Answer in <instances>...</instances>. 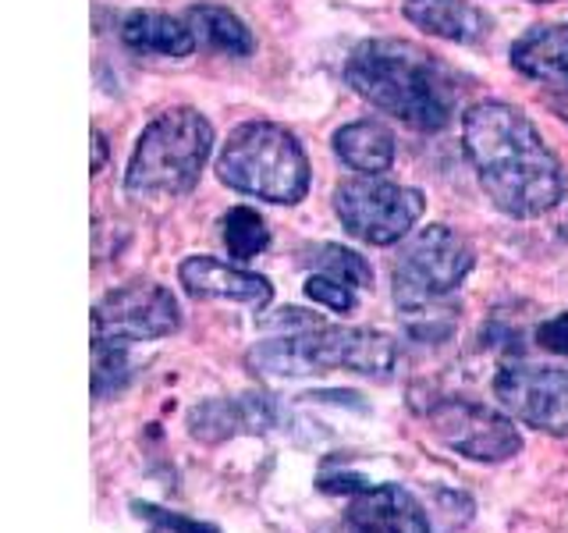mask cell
Here are the masks:
<instances>
[{
    "instance_id": "11",
    "label": "cell",
    "mask_w": 568,
    "mask_h": 533,
    "mask_svg": "<svg viewBox=\"0 0 568 533\" xmlns=\"http://www.w3.org/2000/svg\"><path fill=\"white\" fill-rule=\"evenodd\" d=\"M348 526L355 533H434L430 512L402 484H377L355 494Z\"/></svg>"
},
{
    "instance_id": "10",
    "label": "cell",
    "mask_w": 568,
    "mask_h": 533,
    "mask_svg": "<svg viewBox=\"0 0 568 533\" xmlns=\"http://www.w3.org/2000/svg\"><path fill=\"white\" fill-rule=\"evenodd\" d=\"M494 399L532 431L568 434V370L537 363H505L494 373Z\"/></svg>"
},
{
    "instance_id": "7",
    "label": "cell",
    "mask_w": 568,
    "mask_h": 533,
    "mask_svg": "<svg viewBox=\"0 0 568 533\" xmlns=\"http://www.w3.org/2000/svg\"><path fill=\"white\" fill-rule=\"evenodd\" d=\"M334 210L352 239H359L366 245H395L423 218L426 200L419 189L363 174L337 185Z\"/></svg>"
},
{
    "instance_id": "15",
    "label": "cell",
    "mask_w": 568,
    "mask_h": 533,
    "mask_svg": "<svg viewBox=\"0 0 568 533\" xmlns=\"http://www.w3.org/2000/svg\"><path fill=\"white\" fill-rule=\"evenodd\" d=\"M511 64L526 79L568 89V26H537L511 43Z\"/></svg>"
},
{
    "instance_id": "2",
    "label": "cell",
    "mask_w": 568,
    "mask_h": 533,
    "mask_svg": "<svg viewBox=\"0 0 568 533\" xmlns=\"http://www.w3.org/2000/svg\"><path fill=\"white\" fill-rule=\"evenodd\" d=\"M348 86L416 132H440L458 107V82L437 53L408 40H366L345 61Z\"/></svg>"
},
{
    "instance_id": "23",
    "label": "cell",
    "mask_w": 568,
    "mask_h": 533,
    "mask_svg": "<svg viewBox=\"0 0 568 533\" xmlns=\"http://www.w3.org/2000/svg\"><path fill=\"white\" fill-rule=\"evenodd\" d=\"M306 299L320 302V306H327L334 313H352L355 310V289L345 281L331 278V274H313L306 281Z\"/></svg>"
},
{
    "instance_id": "9",
    "label": "cell",
    "mask_w": 568,
    "mask_h": 533,
    "mask_svg": "<svg viewBox=\"0 0 568 533\" xmlns=\"http://www.w3.org/2000/svg\"><path fill=\"white\" fill-rule=\"evenodd\" d=\"M426 423L452 452L473 462H508L523 452V434L511 416L479 402L444 399L426 413Z\"/></svg>"
},
{
    "instance_id": "5",
    "label": "cell",
    "mask_w": 568,
    "mask_h": 533,
    "mask_svg": "<svg viewBox=\"0 0 568 533\" xmlns=\"http://www.w3.org/2000/svg\"><path fill=\"white\" fill-rule=\"evenodd\" d=\"M217 174L227 189L266 203L295 207L310 192V160L298 139L274 121H245L227 135L217 157Z\"/></svg>"
},
{
    "instance_id": "27",
    "label": "cell",
    "mask_w": 568,
    "mask_h": 533,
    "mask_svg": "<svg viewBox=\"0 0 568 533\" xmlns=\"http://www.w3.org/2000/svg\"><path fill=\"white\" fill-rule=\"evenodd\" d=\"M537 4H550V0H537Z\"/></svg>"
},
{
    "instance_id": "12",
    "label": "cell",
    "mask_w": 568,
    "mask_h": 533,
    "mask_svg": "<svg viewBox=\"0 0 568 533\" xmlns=\"http://www.w3.org/2000/svg\"><path fill=\"white\" fill-rule=\"evenodd\" d=\"M178 278H182L185 292L195 299H227V302H242L248 310H266L274 299V284L263 274L242 271V266H231L224 260L213 257H189L178 266Z\"/></svg>"
},
{
    "instance_id": "6",
    "label": "cell",
    "mask_w": 568,
    "mask_h": 533,
    "mask_svg": "<svg viewBox=\"0 0 568 533\" xmlns=\"http://www.w3.org/2000/svg\"><path fill=\"white\" fill-rule=\"evenodd\" d=\"M476 266L473 245L448 224H426L408 235L395 260V302L402 310L444 302Z\"/></svg>"
},
{
    "instance_id": "8",
    "label": "cell",
    "mask_w": 568,
    "mask_h": 533,
    "mask_svg": "<svg viewBox=\"0 0 568 533\" xmlns=\"http://www.w3.org/2000/svg\"><path fill=\"white\" fill-rule=\"evenodd\" d=\"M182 324L178 299L153 281H132L106 292L93 306V338L97 342L132 345L168 338Z\"/></svg>"
},
{
    "instance_id": "21",
    "label": "cell",
    "mask_w": 568,
    "mask_h": 533,
    "mask_svg": "<svg viewBox=\"0 0 568 533\" xmlns=\"http://www.w3.org/2000/svg\"><path fill=\"white\" fill-rule=\"evenodd\" d=\"M129 345H114V342H97L93 338V399L103 402L106 395H118V391L129 384L132 378V363H129Z\"/></svg>"
},
{
    "instance_id": "18",
    "label": "cell",
    "mask_w": 568,
    "mask_h": 533,
    "mask_svg": "<svg viewBox=\"0 0 568 533\" xmlns=\"http://www.w3.org/2000/svg\"><path fill=\"white\" fill-rule=\"evenodd\" d=\"M189 26L195 32V40L206 43L210 50H221L227 58H248L256 50V40L248 26L235 11L217 8V4H195L189 8Z\"/></svg>"
},
{
    "instance_id": "17",
    "label": "cell",
    "mask_w": 568,
    "mask_h": 533,
    "mask_svg": "<svg viewBox=\"0 0 568 533\" xmlns=\"http://www.w3.org/2000/svg\"><path fill=\"white\" fill-rule=\"evenodd\" d=\"M334 153L342 164L366 178H381L395 164V135L381 121H352L334 132Z\"/></svg>"
},
{
    "instance_id": "25",
    "label": "cell",
    "mask_w": 568,
    "mask_h": 533,
    "mask_svg": "<svg viewBox=\"0 0 568 533\" xmlns=\"http://www.w3.org/2000/svg\"><path fill=\"white\" fill-rule=\"evenodd\" d=\"M103 160H106V139H103V132L97 129V132H93V171H103Z\"/></svg>"
},
{
    "instance_id": "22",
    "label": "cell",
    "mask_w": 568,
    "mask_h": 533,
    "mask_svg": "<svg viewBox=\"0 0 568 533\" xmlns=\"http://www.w3.org/2000/svg\"><path fill=\"white\" fill-rule=\"evenodd\" d=\"M132 512L139 515V520L153 523L160 533H221L213 523L189 520V515H182V512L160 509V505H150V502H132Z\"/></svg>"
},
{
    "instance_id": "19",
    "label": "cell",
    "mask_w": 568,
    "mask_h": 533,
    "mask_svg": "<svg viewBox=\"0 0 568 533\" xmlns=\"http://www.w3.org/2000/svg\"><path fill=\"white\" fill-rule=\"evenodd\" d=\"M224 245L235 260H256L266 245H271V228L253 207H235L224 213Z\"/></svg>"
},
{
    "instance_id": "1",
    "label": "cell",
    "mask_w": 568,
    "mask_h": 533,
    "mask_svg": "<svg viewBox=\"0 0 568 533\" xmlns=\"http://www.w3.org/2000/svg\"><path fill=\"white\" fill-rule=\"evenodd\" d=\"M462 150L490 195L508 218H540L565 195V174L540 129L519 107L501 100L473 103L462 114Z\"/></svg>"
},
{
    "instance_id": "13",
    "label": "cell",
    "mask_w": 568,
    "mask_h": 533,
    "mask_svg": "<svg viewBox=\"0 0 568 533\" xmlns=\"http://www.w3.org/2000/svg\"><path fill=\"white\" fill-rule=\"evenodd\" d=\"M277 420V409L271 395L248 391L239 399H206L189 413V434L195 441L217 444L235 434H263L271 431Z\"/></svg>"
},
{
    "instance_id": "16",
    "label": "cell",
    "mask_w": 568,
    "mask_h": 533,
    "mask_svg": "<svg viewBox=\"0 0 568 533\" xmlns=\"http://www.w3.org/2000/svg\"><path fill=\"white\" fill-rule=\"evenodd\" d=\"M121 40L139 53H160V58H189L200 43L189 22L164 11H132L121 22Z\"/></svg>"
},
{
    "instance_id": "4",
    "label": "cell",
    "mask_w": 568,
    "mask_h": 533,
    "mask_svg": "<svg viewBox=\"0 0 568 533\" xmlns=\"http://www.w3.org/2000/svg\"><path fill=\"white\" fill-rule=\"evenodd\" d=\"M213 150V124L195 107H171L142 129L124 171V189L135 200H178L200 185Z\"/></svg>"
},
{
    "instance_id": "24",
    "label": "cell",
    "mask_w": 568,
    "mask_h": 533,
    "mask_svg": "<svg viewBox=\"0 0 568 533\" xmlns=\"http://www.w3.org/2000/svg\"><path fill=\"white\" fill-rule=\"evenodd\" d=\"M537 345L555 352V355H568V310L544 320V324L537 328Z\"/></svg>"
},
{
    "instance_id": "14",
    "label": "cell",
    "mask_w": 568,
    "mask_h": 533,
    "mask_svg": "<svg viewBox=\"0 0 568 533\" xmlns=\"http://www.w3.org/2000/svg\"><path fill=\"white\" fill-rule=\"evenodd\" d=\"M402 11L423 32L452 43H484L490 36V14L469 0H402Z\"/></svg>"
},
{
    "instance_id": "20",
    "label": "cell",
    "mask_w": 568,
    "mask_h": 533,
    "mask_svg": "<svg viewBox=\"0 0 568 533\" xmlns=\"http://www.w3.org/2000/svg\"><path fill=\"white\" fill-rule=\"evenodd\" d=\"M310 263L316 266L320 274H331L337 281L352 284V289H373V266L359 253H352V249H342L334 242L313 245L310 249Z\"/></svg>"
},
{
    "instance_id": "3",
    "label": "cell",
    "mask_w": 568,
    "mask_h": 533,
    "mask_svg": "<svg viewBox=\"0 0 568 533\" xmlns=\"http://www.w3.org/2000/svg\"><path fill=\"white\" fill-rule=\"evenodd\" d=\"M248 366L271 378H306V373L352 370L373 381H387L398 366L395 338L369 328H342L316 320L302 331H284L253 345Z\"/></svg>"
},
{
    "instance_id": "26",
    "label": "cell",
    "mask_w": 568,
    "mask_h": 533,
    "mask_svg": "<svg viewBox=\"0 0 568 533\" xmlns=\"http://www.w3.org/2000/svg\"><path fill=\"white\" fill-rule=\"evenodd\" d=\"M555 111L568 121V100H555Z\"/></svg>"
}]
</instances>
